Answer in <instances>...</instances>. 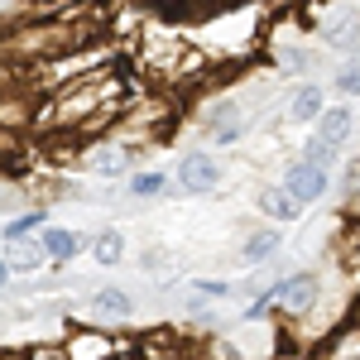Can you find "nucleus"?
<instances>
[{
	"label": "nucleus",
	"instance_id": "f257e3e1",
	"mask_svg": "<svg viewBox=\"0 0 360 360\" xmlns=\"http://www.w3.org/2000/svg\"><path fill=\"white\" fill-rule=\"evenodd\" d=\"M96 39H106V29L91 20L86 5L49 15V20H20V25H5V68L25 72L34 63H53L72 49L96 44Z\"/></svg>",
	"mask_w": 360,
	"mask_h": 360
},
{
	"label": "nucleus",
	"instance_id": "f03ea898",
	"mask_svg": "<svg viewBox=\"0 0 360 360\" xmlns=\"http://www.w3.org/2000/svg\"><path fill=\"white\" fill-rule=\"evenodd\" d=\"M178 120V101L173 96H144V101H125V111L115 115L101 135H115L125 144H154V139L168 135V125Z\"/></svg>",
	"mask_w": 360,
	"mask_h": 360
},
{
	"label": "nucleus",
	"instance_id": "7ed1b4c3",
	"mask_svg": "<svg viewBox=\"0 0 360 360\" xmlns=\"http://www.w3.org/2000/svg\"><path fill=\"white\" fill-rule=\"evenodd\" d=\"M197 125H202V135L212 139L217 149H236V144L250 135L255 115L245 111V101H240L236 91H217V96H207V101H202Z\"/></svg>",
	"mask_w": 360,
	"mask_h": 360
},
{
	"label": "nucleus",
	"instance_id": "20e7f679",
	"mask_svg": "<svg viewBox=\"0 0 360 360\" xmlns=\"http://www.w3.org/2000/svg\"><path fill=\"white\" fill-rule=\"evenodd\" d=\"M274 307H278V327H303L307 317L322 307V274H317V269H293V274H278V283H274Z\"/></svg>",
	"mask_w": 360,
	"mask_h": 360
},
{
	"label": "nucleus",
	"instance_id": "39448f33",
	"mask_svg": "<svg viewBox=\"0 0 360 360\" xmlns=\"http://www.w3.org/2000/svg\"><path fill=\"white\" fill-rule=\"evenodd\" d=\"M72 159H77V168H82L86 178L111 183V178H130L135 173V144H125V139H115V135H96V139H82L72 149Z\"/></svg>",
	"mask_w": 360,
	"mask_h": 360
},
{
	"label": "nucleus",
	"instance_id": "423d86ee",
	"mask_svg": "<svg viewBox=\"0 0 360 360\" xmlns=\"http://www.w3.org/2000/svg\"><path fill=\"white\" fill-rule=\"evenodd\" d=\"M317 44L332 49V53L360 49V0H341V5H327V10H322V20H317Z\"/></svg>",
	"mask_w": 360,
	"mask_h": 360
},
{
	"label": "nucleus",
	"instance_id": "0eeeda50",
	"mask_svg": "<svg viewBox=\"0 0 360 360\" xmlns=\"http://www.w3.org/2000/svg\"><path fill=\"white\" fill-rule=\"evenodd\" d=\"M221 178H226V168H221V159H217L212 149H188V154L178 159V168H173L178 193H188V197L217 193V188H221Z\"/></svg>",
	"mask_w": 360,
	"mask_h": 360
},
{
	"label": "nucleus",
	"instance_id": "6e6552de",
	"mask_svg": "<svg viewBox=\"0 0 360 360\" xmlns=\"http://www.w3.org/2000/svg\"><path fill=\"white\" fill-rule=\"evenodd\" d=\"M278 183L298 197L303 207H312V202H322V197L332 193L336 178H332V168H322V164H312V159H303V154H298V159H288V164L278 168Z\"/></svg>",
	"mask_w": 360,
	"mask_h": 360
},
{
	"label": "nucleus",
	"instance_id": "1a4fd4ad",
	"mask_svg": "<svg viewBox=\"0 0 360 360\" xmlns=\"http://www.w3.org/2000/svg\"><path fill=\"white\" fill-rule=\"evenodd\" d=\"M327 115V86L312 82V77H298V86H288L283 96V120L288 125H317Z\"/></svg>",
	"mask_w": 360,
	"mask_h": 360
},
{
	"label": "nucleus",
	"instance_id": "9d476101",
	"mask_svg": "<svg viewBox=\"0 0 360 360\" xmlns=\"http://www.w3.org/2000/svg\"><path fill=\"white\" fill-rule=\"evenodd\" d=\"M125 341H115V332H101V327H77L63 341V356L68 360H120Z\"/></svg>",
	"mask_w": 360,
	"mask_h": 360
},
{
	"label": "nucleus",
	"instance_id": "9b49d317",
	"mask_svg": "<svg viewBox=\"0 0 360 360\" xmlns=\"http://www.w3.org/2000/svg\"><path fill=\"white\" fill-rule=\"evenodd\" d=\"M135 312H139L135 293H125V288H115V283L86 293V317H91V322H135Z\"/></svg>",
	"mask_w": 360,
	"mask_h": 360
},
{
	"label": "nucleus",
	"instance_id": "f8f14e48",
	"mask_svg": "<svg viewBox=\"0 0 360 360\" xmlns=\"http://www.w3.org/2000/svg\"><path fill=\"white\" fill-rule=\"evenodd\" d=\"M255 207H259V217H269L274 226H293L298 217H303V202L288 193L278 178H274V183H264V188L255 193Z\"/></svg>",
	"mask_w": 360,
	"mask_h": 360
},
{
	"label": "nucleus",
	"instance_id": "ddd939ff",
	"mask_svg": "<svg viewBox=\"0 0 360 360\" xmlns=\"http://www.w3.org/2000/svg\"><path fill=\"white\" fill-rule=\"evenodd\" d=\"M44 264H53V259H49V245H44V236L5 240V274H34V269H44Z\"/></svg>",
	"mask_w": 360,
	"mask_h": 360
},
{
	"label": "nucleus",
	"instance_id": "4468645a",
	"mask_svg": "<svg viewBox=\"0 0 360 360\" xmlns=\"http://www.w3.org/2000/svg\"><path fill=\"white\" fill-rule=\"evenodd\" d=\"M317 49L322 44H283V39H274V49H269V58H274V68L283 72V77H307L312 68H317Z\"/></svg>",
	"mask_w": 360,
	"mask_h": 360
},
{
	"label": "nucleus",
	"instance_id": "2eb2a0df",
	"mask_svg": "<svg viewBox=\"0 0 360 360\" xmlns=\"http://www.w3.org/2000/svg\"><path fill=\"white\" fill-rule=\"evenodd\" d=\"M278 250H283V231L278 226H259V231H250L245 240H240V264L245 269H259V264H269Z\"/></svg>",
	"mask_w": 360,
	"mask_h": 360
},
{
	"label": "nucleus",
	"instance_id": "dca6fc26",
	"mask_svg": "<svg viewBox=\"0 0 360 360\" xmlns=\"http://www.w3.org/2000/svg\"><path fill=\"white\" fill-rule=\"evenodd\" d=\"M168 188H178V183H173V173H164V168H135V173L125 178V197H130V202H154V197H164Z\"/></svg>",
	"mask_w": 360,
	"mask_h": 360
},
{
	"label": "nucleus",
	"instance_id": "f3484780",
	"mask_svg": "<svg viewBox=\"0 0 360 360\" xmlns=\"http://www.w3.org/2000/svg\"><path fill=\"white\" fill-rule=\"evenodd\" d=\"M125 250H130V240H125V231H120V226H106V231H96V236H91V259H96L101 269L125 264Z\"/></svg>",
	"mask_w": 360,
	"mask_h": 360
},
{
	"label": "nucleus",
	"instance_id": "a211bd4d",
	"mask_svg": "<svg viewBox=\"0 0 360 360\" xmlns=\"http://www.w3.org/2000/svg\"><path fill=\"white\" fill-rule=\"evenodd\" d=\"M226 293H231V278H188V288H183V307H188V317L202 312V307L221 303Z\"/></svg>",
	"mask_w": 360,
	"mask_h": 360
},
{
	"label": "nucleus",
	"instance_id": "6ab92c4d",
	"mask_svg": "<svg viewBox=\"0 0 360 360\" xmlns=\"http://www.w3.org/2000/svg\"><path fill=\"white\" fill-rule=\"evenodd\" d=\"M39 236H44V245H49V259H53V264H72V259L82 255V236H77V231H68V226L49 221Z\"/></svg>",
	"mask_w": 360,
	"mask_h": 360
},
{
	"label": "nucleus",
	"instance_id": "aec40b11",
	"mask_svg": "<svg viewBox=\"0 0 360 360\" xmlns=\"http://www.w3.org/2000/svg\"><path fill=\"white\" fill-rule=\"evenodd\" d=\"M317 135L336 144V149H346V139L356 135V111L351 106H327V115L317 120Z\"/></svg>",
	"mask_w": 360,
	"mask_h": 360
},
{
	"label": "nucleus",
	"instance_id": "412c9836",
	"mask_svg": "<svg viewBox=\"0 0 360 360\" xmlns=\"http://www.w3.org/2000/svg\"><path fill=\"white\" fill-rule=\"evenodd\" d=\"M49 221H53V217H49V207H44V202H34V207H25L20 217H5L0 236H5V240H25V236H39Z\"/></svg>",
	"mask_w": 360,
	"mask_h": 360
},
{
	"label": "nucleus",
	"instance_id": "4be33fe9",
	"mask_svg": "<svg viewBox=\"0 0 360 360\" xmlns=\"http://www.w3.org/2000/svg\"><path fill=\"white\" fill-rule=\"evenodd\" d=\"M332 86L341 91V96H351V101H360V49H351V53H346V63H336Z\"/></svg>",
	"mask_w": 360,
	"mask_h": 360
},
{
	"label": "nucleus",
	"instance_id": "5701e85b",
	"mask_svg": "<svg viewBox=\"0 0 360 360\" xmlns=\"http://www.w3.org/2000/svg\"><path fill=\"white\" fill-rule=\"evenodd\" d=\"M356 356H360V327L336 332V341L327 346V360H356Z\"/></svg>",
	"mask_w": 360,
	"mask_h": 360
},
{
	"label": "nucleus",
	"instance_id": "b1692460",
	"mask_svg": "<svg viewBox=\"0 0 360 360\" xmlns=\"http://www.w3.org/2000/svg\"><path fill=\"white\" fill-rule=\"evenodd\" d=\"M336 144H327V139L312 130V139H303V159H312V164H322V168H336Z\"/></svg>",
	"mask_w": 360,
	"mask_h": 360
},
{
	"label": "nucleus",
	"instance_id": "393cba45",
	"mask_svg": "<svg viewBox=\"0 0 360 360\" xmlns=\"http://www.w3.org/2000/svg\"><path fill=\"white\" fill-rule=\"evenodd\" d=\"M139 269H144V274H168V269H173V255H168V250H144V255H139Z\"/></svg>",
	"mask_w": 360,
	"mask_h": 360
},
{
	"label": "nucleus",
	"instance_id": "a878e982",
	"mask_svg": "<svg viewBox=\"0 0 360 360\" xmlns=\"http://www.w3.org/2000/svg\"><path fill=\"white\" fill-rule=\"evenodd\" d=\"M207 360H245V356H240V351L217 332V336H207Z\"/></svg>",
	"mask_w": 360,
	"mask_h": 360
},
{
	"label": "nucleus",
	"instance_id": "bb28decb",
	"mask_svg": "<svg viewBox=\"0 0 360 360\" xmlns=\"http://www.w3.org/2000/svg\"><path fill=\"white\" fill-rule=\"evenodd\" d=\"M346 221H360V197H351V202H346Z\"/></svg>",
	"mask_w": 360,
	"mask_h": 360
},
{
	"label": "nucleus",
	"instance_id": "cd10ccee",
	"mask_svg": "<svg viewBox=\"0 0 360 360\" xmlns=\"http://www.w3.org/2000/svg\"><path fill=\"white\" fill-rule=\"evenodd\" d=\"M356 360H360V356H356Z\"/></svg>",
	"mask_w": 360,
	"mask_h": 360
}]
</instances>
